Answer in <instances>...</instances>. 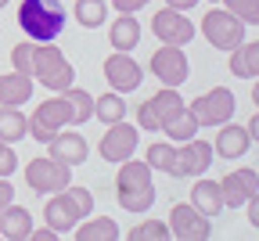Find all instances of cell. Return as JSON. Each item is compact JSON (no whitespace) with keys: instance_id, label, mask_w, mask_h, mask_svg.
<instances>
[{"instance_id":"6da1fadb","label":"cell","mask_w":259,"mask_h":241,"mask_svg":"<svg viewBox=\"0 0 259 241\" xmlns=\"http://www.w3.org/2000/svg\"><path fill=\"white\" fill-rule=\"evenodd\" d=\"M65 22L69 15H65L61 0H22L18 4V25L36 44H54L65 32Z\"/></svg>"},{"instance_id":"7a4b0ae2","label":"cell","mask_w":259,"mask_h":241,"mask_svg":"<svg viewBox=\"0 0 259 241\" xmlns=\"http://www.w3.org/2000/svg\"><path fill=\"white\" fill-rule=\"evenodd\" d=\"M32 79L44 83L47 90L61 94L76 83V68L72 61L61 54V47H51V44H36L32 47Z\"/></svg>"},{"instance_id":"3957f363","label":"cell","mask_w":259,"mask_h":241,"mask_svg":"<svg viewBox=\"0 0 259 241\" xmlns=\"http://www.w3.org/2000/svg\"><path fill=\"white\" fill-rule=\"evenodd\" d=\"M191 115L198 119V126H223V123H231L234 119V108H238V101H234V94L227 90V87H212V90H205L202 97H194L191 101Z\"/></svg>"},{"instance_id":"277c9868","label":"cell","mask_w":259,"mask_h":241,"mask_svg":"<svg viewBox=\"0 0 259 241\" xmlns=\"http://www.w3.org/2000/svg\"><path fill=\"white\" fill-rule=\"evenodd\" d=\"M202 36L216 47V51H234L245 40V22L238 15H231L227 8H212L202 18Z\"/></svg>"},{"instance_id":"5b68a950","label":"cell","mask_w":259,"mask_h":241,"mask_svg":"<svg viewBox=\"0 0 259 241\" xmlns=\"http://www.w3.org/2000/svg\"><path fill=\"white\" fill-rule=\"evenodd\" d=\"M25 184L36 191V194L65 191V187L72 184V166L69 162H58V158H32L25 166Z\"/></svg>"},{"instance_id":"8992f818","label":"cell","mask_w":259,"mask_h":241,"mask_svg":"<svg viewBox=\"0 0 259 241\" xmlns=\"http://www.w3.org/2000/svg\"><path fill=\"white\" fill-rule=\"evenodd\" d=\"M137 144H141V126H137V123L130 126V123L122 119V123L105 126L97 151H101V162H115V166H119V162H126V158H134Z\"/></svg>"},{"instance_id":"52a82bcc","label":"cell","mask_w":259,"mask_h":241,"mask_svg":"<svg viewBox=\"0 0 259 241\" xmlns=\"http://www.w3.org/2000/svg\"><path fill=\"white\" fill-rule=\"evenodd\" d=\"M65 126H69V101H65L61 94L47 97L44 105H36V112L29 115V137L40 141V144H47L51 137L58 130H65Z\"/></svg>"},{"instance_id":"ba28073f","label":"cell","mask_w":259,"mask_h":241,"mask_svg":"<svg viewBox=\"0 0 259 241\" xmlns=\"http://www.w3.org/2000/svg\"><path fill=\"white\" fill-rule=\"evenodd\" d=\"M148 68H151V76H155L162 87H184V83L191 79V65H187L184 47H169V44H162V47L151 54Z\"/></svg>"},{"instance_id":"9c48e42d","label":"cell","mask_w":259,"mask_h":241,"mask_svg":"<svg viewBox=\"0 0 259 241\" xmlns=\"http://www.w3.org/2000/svg\"><path fill=\"white\" fill-rule=\"evenodd\" d=\"M169 237L180 241H209L212 237V220L202 216L191 202H180L169 209Z\"/></svg>"},{"instance_id":"30bf717a","label":"cell","mask_w":259,"mask_h":241,"mask_svg":"<svg viewBox=\"0 0 259 241\" xmlns=\"http://www.w3.org/2000/svg\"><path fill=\"white\" fill-rule=\"evenodd\" d=\"M151 32L158 36V44H169V47H187L194 40V22L187 18V11L177 8H162L151 18Z\"/></svg>"},{"instance_id":"8fae6325","label":"cell","mask_w":259,"mask_h":241,"mask_svg":"<svg viewBox=\"0 0 259 241\" xmlns=\"http://www.w3.org/2000/svg\"><path fill=\"white\" fill-rule=\"evenodd\" d=\"M105 83L119 94H130V90H137L144 83V68L130 58L126 51H115L105 58Z\"/></svg>"},{"instance_id":"7c38bea8","label":"cell","mask_w":259,"mask_h":241,"mask_svg":"<svg viewBox=\"0 0 259 241\" xmlns=\"http://www.w3.org/2000/svg\"><path fill=\"white\" fill-rule=\"evenodd\" d=\"M259 191V173L248 166L231 169L223 180H220V194H223V209H241V205Z\"/></svg>"},{"instance_id":"4fadbf2b","label":"cell","mask_w":259,"mask_h":241,"mask_svg":"<svg viewBox=\"0 0 259 241\" xmlns=\"http://www.w3.org/2000/svg\"><path fill=\"white\" fill-rule=\"evenodd\" d=\"M216 151L212 141H202V137H191L177 148V177H202L205 169L212 166Z\"/></svg>"},{"instance_id":"5bb4252c","label":"cell","mask_w":259,"mask_h":241,"mask_svg":"<svg viewBox=\"0 0 259 241\" xmlns=\"http://www.w3.org/2000/svg\"><path fill=\"white\" fill-rule=\"evenodd\" d=\"M47 151H51V158H58V162L83 166L87 155H90V144H87V137L76 133V126H72V130H58L51 141H47Z\"/></svg>"},{"instance_id":"9a60e30c","label":"cell","mask_w":259,"mask_h":241,"mask_svg":"<svg viewBox=\"0 0 259 241\" xmlns=\"http://www.w3.org/2000/svg\"><path fill=\"white\" fill-rule=\"evenodd\" d=\"M216 130H220V133H216V141H212V151H216L223 162H238L241 155H248L252 137H248V130H245V126L223 123V126H216Z\"/></svg>"},{"instance_id":"2e32d148","label":"cell","mask_w":259,"mask_h":241,"mask_svg":"<svg viewBox=\"0 0 259 241\" xmlns=\"http://www.w3.org/2000/svg\"><path fill=\"white\" fill-rule=\"evenodd\" d=\"M44 220H47V227H54L58 234H69V230H76L79 213H76V205L69 202V194H65V191H54V194L44 202Z\"/></svg>"},{"instance_id":"e0dca14e","label":"cell","mask_w":259,"mask_h":241,"mask_svg":"<svg viewBox=\"0 0 259 241\" xmlns=\"http://www.w3.org/2000/svg\"><path fill=\"white\" fill-rule=\"evenodd\" d=\"M148 108H151V115H155V123H158V130H162V126H169V123L187 108V101L180 97V87H162L158 94L148 97Z\"/></svg>"},{"instance_id":"ac0fdd59","label":"cell","mask_w":259,"mask_h":241,"mask_svg":"<svg viewBox=\"0 0 259 241\" xmlns=\"http://www.w3.org/2000/svg\"><path fill=\"white\" fill-rule=\"evenodd\" d=\"M29 97H32V76H25V72L0 76V108H18Z\"/></svg>"},{"instance_id":"d6986e66","label":"cell","mask_w":259,"mask_h":241,"mask_svg":"<svg viewBox=\"0 0 259 241\" xmlns=\"http://www.w3.org/2000/svg\"><path fill=\"white\" fill-rule=\"evenodd\" d=\"M191 205L198 209L202 216H220V209H223V194H220V180H194V187H191Z\"/></svg>"},{"instance_id":"ffe728a7","label":"cell","mask_w":259,"mask_h":241,"mask_svg":"<svg viewBox=\"0 0 259 241\" xmlns=\"http://www.w3.org/2000/svg\"><path fill=\"white\" fill-rule=\"evenodd\" d=\"M29 230H32V216H29V209L25 205H8L4 213H0V237H8V241H22V237H29Z\"/></svg>"},{"instance_id":"44dd1931","label":"cell","mask_w":259,"mask_h":241,"mask_svg":"<svg viewBox=\"0 0 259 241\" xmlns=\"http://www.w3.org/2000/svg\"><path fill=\"white\" fill-rule=\"evenodd\" d=\"M151 173L155 169L148 162L126 158L119 162V177H115V191H137V187H151Z\"/></svg>"},{"instance_id":"7402d4cb","label":"cell","mask_w":259,"mask_h":241,"mask_svg":"<svg viewBox=\"0 0 259 241\" xmlns=\"http://www.w3.org/2000/svg\"><path fill=\"white\" fill-rule=\"evenodd\" d=\"M231 72L238 76V79H255L259 76V40H252V44H238L234 51H231Z\"/></svg>"},{"instance_id":"603a6c76","label":"cell","mask_w":259,"mask_h":241,"mask_svg":"<svg viewBox=\"0 0 259 241\" xmlns=\"http://www.w3.org/2000/svg\"><path fill=\"white\" fill-rule=\"evenodd\" d=\"M108 40H112V47L115 51H134L137 44H141V22L134 18V15H119L115 22H112V29H108Z\"/></svg>"},{"instance_id":"cb8c5ba5","label":"cell","mask_w":259,"mask_h":241,"mask_svg":"<svg viewBox=\"0 0 259 241\" xmlns=\"http://www.w3.org/2000/svg\"><path fill=\"white\" fill-rule=\"evenodd\" d=\"M61 97L69 101V126H83L94 119V94H87L83 87H69V90H61Z\"/></svg>"},{"instance_id":"d4e9b609","label":"cell","mask_w":259,"mask_h":241,"mask_svg":"<svg viewBox=\"0 0 259 241\" xmlns=\"http://www.w3.org/2000/svg\"><path fill=\"white\" fill-rule=\"evenodd\" d=\"M76 237L79 241H115L119 237V223L112 220V216H87V220H79L76 223Z\"/></svg>"},{"instance_id":"484cf974","label":"cell","mask_w":259,"mask_h":241,"mask_svg":"<svg viewBox=\"0 0 259 241\" xmlns=\"http://www.w3.org/2000/svg\"><path fill=\"white\" fill-rule=\"evenodd\" d=\"M94 119H101L105 126L122 123V119H126V101H122V94H119V90H108V94H101V97H94Z\"/></svg>"},{"instance_id":"4316f807","label":"cell","mask_w":259,"mask_h":241,"mask_svg":"<svg viewBox=\"0 0 259 241\" xmlns=\"http://www.w3.org/2000/svg\"><path fill=\"white\" fill-rule=\"evenodd\" d=\"M22 137H29V119L22 115V108H0V141L18 144Z\"/></svg>"},{"instance_id":"83f0119b","label":"cell","mask_w":259,"mask_h":241,"mask_svg":"<svg viewBox=\"0 0 259 241\" xmlns=\"http://www.w3.org/2000/svg\"><path fill=\"white\" fill-rule=\"evenodd\" d=\"M198 130H202V126H198V119L191 115V108H184L169 126H162V133H166L173 144H184V141H191V137H198Z\"/></svg>"},{"instance_id":"f1b7e54d","label":"cell","mask_w":259,"mask_h":241,"mask_svg":"<svg viewBox=\"0 0 259 241\" xmlns=\"http://www.w3.org/2000/svg\"><path fill=\"white\" fill-rule=\"evenodd\" d=\"M108 18V4L105 0H76V22L83 29H97Z\"/></svg>"},{"instance_id":"f546056e","label":"cell","mask_w":259,"mask_h":241,"mask_svg":"<svg viewBox=\"0 0 259 241\" xmlns=\"http://www.w3.org/2000/svg\"><path fill=\"white\" fill-rule=\"evenodd\" d=\"M144 162L151 166V169H162V173H169V177H177V148H173V141L169 144H151L148 148V155H144Z\"/></svg>"},{"instance_id":"4dcf8cb0","label":"cell","mask_w":259,"mask_h":241,"mask_svg":"<svg viewBox=\"0 0 259 241\" xmlns=\"http://www.w3.org/2000/svg\"><path fill=\"white\" fill-rule=\"evenodd\" d=\"M119 205L126 213H148L151 205H155V184L151 187H137V191H115Z\"/></svg>"},{"instance_id":"1f68e13d","label":"cell","mask_w":259,"mask_h":241,"mask_svg":"<svg viewBox=\"0 0 259 241\" xmlns=\"http://www.w3.org/2000/svg\"><path fill=\"white\" fill-rule=\"evenodd\" d=\"M166 237H169V223L162 220H144L130 230V241H166Z\"/></svg>"},{"instance_id":"d6a6232c","label":"cell","mask_w":259,"mask_h":241,"mask_svg":"<svg viewBox=\"0 0 259 241\" xmlns=\"http://www.w3.org/2000/svg\"><path fill=\"white\" fill-rule=\"evenodd\" d=\"M32 47H36V40H22V44L11 47V65H15V72L32 76Z\"/></svg>"},{"instance_id":"836d02e7","label":"cell","mask_w":259,"mask_h":241,"mask_svg":"<svg viewBox=\"0 0 259 241\" xmlns=\"http://www.w3.org/2000/svg\"><path fill=\"white\" fill-rule=\"evenodd\" d=\"M227 11L238 15L245 25H259V0H223Z\"/></svg>"},{"instance_id":"e575fe53","label":"cell","mask_w":259,"mask_h":241,"mask_svg":"<svg viewBox=\"0 0 259 241\" xmlns=\"http://www.w3.org/2000/svg\"><path fill=\"white\" fill-rule=\"evenodd\" d=\"M65 194H69V202L76 205V213H79V220H87V216H94V194L87 191V187H65Z\"/></svg>"},{"instance_id":"d590c367","label":"cell","mask_w":259,"mask_h":241,"mask_svg":"<svg viewBox=\"0 0 259 241\" xmlns=\"http://www.w3.org/2000/svg\"><path fill=\"white\" fill-rule=\"evenodd\" d=\"M18 169V155H15V144L0 141V177H11Z\"/></svg>"},{"instance_id":"8d00e7d4","label":"cell","mask_w":259,"mask_h":241,"mask_svg":"<svg viewBox=\"0 0 259 241\" xmlns=\"http://www.w3.org/2000/svg\"><path fill=\"white\" fill-rule=\"evenodd\" d=\"M137 126H141L144 133H162L158 123H155V115H151V108H148V101H144V105H137Z\"/></svg>"},{"instance_id":"74e56055","label":"cell","mask_w":259,"mask_h":241,"mask_svg":"<svg viewBox=\"0 0 259 241\" xmlns=\"http://www.w3.org/2000/svg\"><path fill=\"white\" fill-rule=\"evenodd\" d=\"M112 8L119 15H137L141 8H148V0H112Z\"/></svg>"},{"instance_id":"f35d334b","label":"cell","mask_w":259,"mask_h":241,"mask_svg":"<svg viewBox=\"0 0 259 241\" xmlns=\"http://www.w3.org/2000/svg\"><path fill=\"white\" fill-rule=\"evenodd\" d=\"M11 202H15V187L8 184V177H0V213H4Z\"/></svg>"},{"instance_id":"ab89813d","label":"cell","mask_w":259,"mask_h":241,"mask_svg":"<svg viewBox=\"0 0 259 241\" xmlns=\"http://www.w3.org/2000/svg\"><path fill=\"white\" fill-rule=\"evenodd\" d=\"M32 241H58V230L54 227H40V230H29Z\"/></svg>"},{"instance_id":"60d3db41","label":"cell","mask_w":259,"mask_h":241,"mask_svg":"<svg viewBox=\"0 0 259 241\" xmlns=\"http://www.w3.org/2000/svg\"><path fill=\"white\" fill-rule=\"evenodd\" d=\"M245 205H248V223H252V227H259V191H255Z\"/></svg>"},{"instance_id":"b9f144b4","label":"cell","mask_w":259,"mask_h":241,"mask_svg":"<svg viewBox=\"0 0 259 241\" xmlns=\"http://www.w3.org/2000/svg\"><path fill=\"white\" fill-rule=\"evenodd\" d=\"M162 4H166V8H177V11H191L198 0H162Z\"/></svg>"},{"instance_id":"7bdbcfd3","label":"cell","mask_w":259,"mask_h":241,"mask_svg":"<svg viewBox=\"0 0 259 241\" xmlns=\"http://www.w3.org/2000/svg\"><path fill=\"white\" fill-rule=\"evenodd\" d=\"M245 130H248V137H252V144H259V112L248 119V126H245Z\"/></svg>"},{"instance_id":"ee69618b","label":"cell","mask_w":259,"mask_h":241,"mask_svg":"<svg viewBox=\"0 0 259 241\" xmlns=\"http://www.w3.org/2000/svg\"><path fill=\"white\" fill-rule=\"evenodd\" d=\"M252 101L259 105V76H255V87H252Z\"/></svg>"},{"instance_id":"f6af8a7d","label":"cell","mask_w":259,"mask_h":241,"mask_svg":"<svg viewBox=\"0 0 259 241\" xmlns=\"http://www.w3.org/2000/svg\"><path fill=\"white\" fill-rule=\"evenodd\" d=\"M8 4H11V0H0V8H8Z\"/></svg>"},{"instance_id":"bcb514c9","label":"cell","mask_w":259,"mask_h":241,"mask_svg":"<svg viewBox=\"0 0 259 241\" xmlns=\"http://www.w3.org/2000/svg\"><path fill=\"white\" fill-rule=\"evenodd\" d=\"M209 4H220V0H209Z\"/></svg>"},{"instance_id":"7dc6e473","label":"cell","mask_w":259,"mask_h":241,"mask_svg":"<svg viewBox=\"0 0 259 241\" xmlns=\"http://www.w3.org/2000/svg\"><path fill=\"white\" fill-rule=\"evenodd\" d=\"M255 173H259V169H255Z\"/></svg>"}]
</instances>
